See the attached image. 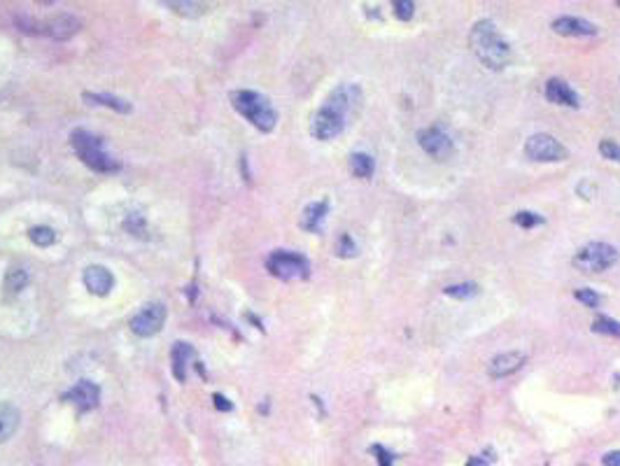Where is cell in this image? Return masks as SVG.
<instances>
[{"instance_id":"obj_23","label":"cell","mask_w":620,"mask_h":466,"mask_svg":"<svg viewBox=\"0 0 620 466\" xmlns=\"http://www.w3.org/2000/svg\"><path fill=\"white\" fill-rule=\"evenodd\" d=\"M166 8H170L173 12H177V14H185V16H198L205 12V5L203 3H177V0H166Z\"/></svg>"},{"instance_id":"obj_20","label":"cell","mask_w":620,"mask_h":466,"mask_svg":"<svg viewBox=\"0 0 620 466\" xmlns=\"http://www.w3.org/2000/svg\"><path fill=\"white\" fill-rule=\"evenodd\" d=\"M26 280H28V275H26V270H21V268H10L8 270V275H5V292L10 294V296H14V294H19L23 287H26Z\"/></svg>"},{"instance_id":"obj_5","label":"cell","mask_w":620,"mask_h":466,"mask_svg":"<svg viewBox=\"0 0 620 466\" xmlns=\"http://www.w3.org/2000/svg\"><path fill=\"white\" fill-rule=\"evenodd\" d=\"M620 252L618 247L609 243H588L576 252L574 266L586 273H601V270L611 268L618 261Z\"/></svg>"},{"instance_id":"obj_28","label":"cell","mask_w":620,"mask_h":466,"mask_svg":"<svg viewBox=\"0 0 620 466\" xmlns=\"http://www.w3.org/2000/svg\"><path fill=\"white\" fill-rule=\"evenodd\" d=\"M576 301H581L583 305H588V308H597L599 305V294L595 292V289H576L574 292Z\"/></svg>"},{"instance_id":"obj_30","label":"cell","mask_w":620,"mask_h":466,"mask_svg":"<svg viewBox=\"0 0 620 466\" xmlns=\"http://www.w3.org/2000/svg\"><path fill=\"white\" fill-rule=\"evenodd\" d=\"M354 255H357V245H354L350 235L343 233L338 240V257H354Z\"/></svg>"},{"instance_id":"obj_11","label":"cell","mask_w":620,"mask_h":466,"mask_svg":"<svg viewBox=\"0 0 620 466\" xmlns=\"http://www.w3.org/2000/svg\"><path fill=\"white\" fill-rule=\"evenodd\" d=\"M553 31L558 35L583 38V35H597V26L588 19H581V16H560V19L553 21Z\"/></svg>"},{"instance_id":"obj_19","label":"cell","mask_w":620,"mask_h":466,"mask_svg":"<svg viewBox=\"0 0 620 466\" xmlns=\"http://www.w3.org/2000/svg\"><path fill=\"white\" fill-rule=\"evenodd\" d=\"M80 21L75 19V16L70 14H61L56 16L54 21H49V33L54 35V38H70L75 31H78Z\"/></svg>"},{"instance_id":"obj_13","label":"cell","mask_w":620,"mask_h":466,"mask_svg":"<svg viewBox=\"0 0 620 466\" xmlns=\"http://www.w3.org/2000/svg\"><path fill=\"white\" fill-rule=\"evenodd\" d=\"M84 285L96 296H105L115 287V278H112V273L105 266H89L84 270Z\"/></svg>"},{"instance_id":"obj_10","label":"cell","mask_w":620,"mask_h":466,"mask_svg":"<svg viewBox=\"0 0 620 466\" xmlns=\"http://www.w3.org/2000/svg\"><path fill=\"white\" fill-rule=\"evenodd\" d=\"M525 362H527V355H525V352H501V355H497L492 362H490L487 373L492 377L513 375L516 371L523 369Z\"/></svg>"},{"instance_id":"obj_27","label":"cell","mask_w":620,"mask_h":466,"mask_svg":"<svg viewBox=\"0 0 620 466\" xmlns=\"http://www.w3.org/2000/svg\"><path fill=\"white\" fill-rule=\"evenodd\" d=\"M392 8H394V16L399 21H411L413 14H415V3L413 0H397Z\"/></svg>"},{"instance_id":"obj_12","label":"cell","mask_w":620,"mask_h":466,"mask_svg":"<svg viewBox=\"0 0 620 466\" xmlns=\"http://www.w3.org/2000/svg\"><path fill=\"white\" fill-rule=\"evenodd\" d=\"M66 399L73 401L75 406H78L80 410H91L98 406V399H100V389L93 385V382L89 380H82L78 382L70 392L66 394Z\"/></svg>"},{"instance_id":"obj_22","label":"cell","mask_w":620,"mask_h":466,"mask_svg":"<svg viewBox=\"0 0 620 466\" xmlns=\"http://www.w3.org/2000/svg\"><path fill=\"white\" fill-rule=\"evenodd\" d=\"M84 98L89 103H100V105H108V108H115L119 112H131V105L126 100H119L115 96H105V93H84Z\"/></svg>"},{"instance_id":"obj_3","label":"cell","mask_w":620,"mask_h":466,"mask_svg":"<svg viewBox=\"0 0 620 466\" xmlns=\"http://www.w3.org/2000/svg\"><path fill=\"white\" fill-rule=\"evenodd\" d=\"M231 103H233V108L252 124V126L259 128V131H264V133L273 131V126L277 121V112L273 110V105L268 103L266 96H262V93H257V91H233Z\"/></svg>"},{"instance_id":"obj_32","label":"cell","mask_w":620,"mask_h":466,"mask_svg":"<svg viewBox=\"0 0 620 466\" xmlns=\"http://www.w3.org/2000/svg\"><path fill=\"white\" fill-rule=\"evenodd\" d=\"M215 401H217V408H224V410H231V404H227V399H224V397H220V394H217V397H215Z\"/></svg>"},{"instance_id":"obj_9","label":"cell","mask_w":620,"mask_h":466,"mask_svg":"<svg viewBox=\"0 0 620 466\" xmlns=\"http://www.w3.org/2000/svg\"><path fill=\"white\" fill-rule=\"evenodd\" d=\"M163 322H166V308H163L161 303H152L133 317L131 329H133V334L147 338V336H154L161 331Z\"/></svg>"},{"instance_id":"obj_1","label":"cell","mask_w":620,"mask_h":466,"mask_svg":"<svg viewBox=\"0 0 620 466\" xmlns=\"http://www.w3.org/2000/svg\"><path fill=\"white\" fill-rule=\"evenodd\" d=\"M362 98V91L354 84H341L329 93L327 100L322 103V108L315 112L310 124V133L317 140H332L336 135L343 133L345 128V117L357 100Z\"/></svg>"},{"instance_id":"obj_14","label":"cell","mask_w":620,"mask_h":466,"mask_svg":"<svg viewBox=\"0 0 620 466\" xmlns=\"http://www.w3.org/2000/svg\"><path fill=\"white\" fill-rule=\"evenodd\" d=\"M546 98L555 105H566V108H578V105H581L578 93L571 89L566 82L555 80V78L546 82Z\"/></svg>"},{"instance_id":"obj_4","label":"cell","mask_w":620,"mask_h":466,"mask_svg":"<svg viewBox=\"0 0 620 466\" xmlns=\"http://www.w3.org/2000/svg\"><path fill=\"white\" fill-rule=\"evenodd\" d=\"M70 143H73L78 156L87 163L89 168L100 170V173H110V170L119 168L117 166V161H112V159L108 156V152L103 150V143H100L96 135H91L89 131H82V128L80 131H75L73 135H70Z\"/></svg>"},{"instance_id":"obj_24","label":"cell","mask_w":620,"mask_h":466,"mask_svg":"<svg viewBox=\"0 0 620 466\" xmlns=\"http://www.w3.org/2000/svg\"><path fill=\"white\" fill-rule=\"evenodd\" d=\"M593 331L595 334H606V336H613V338H620V322L618 320H611V317H597V320L593 322Z\"/></svg>"},{"instance_id":"obj_2","label":"cell","mask_w":620,"mask_h":466,"mask_svg":"<svg viewBox=\"0 0 620 466\" xmlns=\"http://www.w3.org/2000/svg\"><path fill=\"white\" fill-rule=\"evenodd\" d=\"M469 43L483 66H487L492 70H501L509 66L511 45L501 38L497 26H494L490 19H481L474 23V28H471V33H469Z\"/></svg>"},{"instance_id":"obj_25","label":"cell","mask_w":620,"mask_h":466,"mask_svg":"<svg viewBox=\"0 0 620 466\" xmlns=\"http://www.w3.org/2000/svg\"><path fill=\"white\" fill-rule=\"evenodd\" d=\"M28 235H31L33 243L40 245V247H47V245H51L56 240L54 229H49V226H35V229L28 231Z\"/></svg>"},{"instance_id":"obj_21","label":"cell","mask_w":620,"mask_h":466,"mask_svg":"<svg viewBox=\"0 0 620 466\" xmlns=\"http://www.w3.org/2000/svg\"><path fill=\"white\" fill-rule=\"evenodd\" d=\"M446 292V296H452V299H459V301H466V299H474L478 296V285L476 282H462V285H450L443 289Z\"/></svg>"},{"instance_id":"obj_7","label":"cell","mask_w":620,"mask_h":466,"mask_svg":"<svg viewBox=\"0 0 620 466\" xmlns=\"http://www.w3.org/2000/svg\"><path fill=\"white\" fill-rule=\"evenodd\" d=\"M525 156L531 159V161H539V163H555V161H564L566 150L558 138H553V135L534 133L531 138H527V143H525Z\"/></svg>"},{"instance_id":"obj_29","label":"cell","mask_w":620,"mask_h":466,"mask_svg":"<svg viewBox=\"0 0 620 466\" xmlns=\"http://www.w3.org/2000/svg\"><path fill=\"white\" fill-rule=\"evenodd\" d=\"M599 154L609 161H618L620 163V145H616L613 140H601L599 143Z\"/></svg>"},{"instance_id":"obj_8","label":"cell","mask_w":620,"mask_h":466,"mask_svg":"<svg viewBox=\"0 0 620 466\" xmlns=\"http://www.w3.org/2000/svg\"><path fill=\"white\" fill-rule=\"evenodd\" d=\"M417 143H420V147H422L424 152H427L429 156L439 159V161H443V159H448V156L452 154V150H455L450 135L443 131L441 126L422 128V131L417 133Z\"/></svg>"},{"instance_id":"obj_31","label":"cell","mask_w":620,"mask_h":466,"mask_svg":"<svg viewBox=\"0 0 620 466\" xmlns=\"http://www.w3.org/2000/svg\"><path fill=\"white\" fill-rule=\"evenodd\" d=\"M601 464L604 466H620V450H613L609 455L601 457Z\"/></svg>"},{"instance_id":"obj_6","label":"cell","mask_w":620,"mask_h":466,"mask_svg":"<svg viewBox=\"0 0 620 466\" xmlns=\"http://www.w3.org/2000/svg\"><path fill=\"white\" fill-rule=\"evenodd\" d=\"M271 273L280 280H303L310 275V264L306 257L297 255V252H287V250H277L268 257L266 261Z\"/></svg>"},{"instance_id":"obj_15","label":"cell","mask_w":620,"mask_h":466,"mask_svg":"<svg viewBox=\"0 0 620 466\" xmlns=\"http://www.w3.org/2000/svg\"><path fill=\"white\" fill-rule=\"evenodd\" d=\"M329 212V200H320V203H310L308 208L303 210V217H301V226L310 233H317Z\"/></svg>"},{"instance_id":"obj_17","label":"cell","mask_w":620,"mask_h":466,"mask_svg":"<svg viewBox=\"0 0 620 466\" xmlns=\"http://www.w3.org/2000/svg\"><path fill=\"white\" fill-rule=\"evenodd\" d=\"M192 357H194L192 345L175 343V347H173V373L180 382L187 380V364H189V359Z\"/></svg>"},{"instance_id":"obj_16","label":"cell","mask_w":620,"mask_h":466,"mask_svg":"<svg viewBox=\"0 0 620 466\" xmlns=\"http://www.w3.org/2000/svg\"><path fill=\"white\" fill-rule=\"evenodd\" d=\"M19 429V410L12 404H0V443L10 441Z\"/></svg>"},{"instance_id":"obj_18","label":"cell","mask_w":620,"mask_h":466,"mask_svg":"<svg viewBox=\"0 0 620 466\" xmlns=\"http://www.w3.org/2000/svg\"><path fill=\"white\" fill-rule=\"evenodd\" d=\"M376 170V161L371 154H364V152H354V154L350 156V173L354 175V178H371Z\"/></svg>"},{"instance_id":"obj_26","label":"cell","mask_w":620,"mask_h":466,"mask_svg":"<svg viewBox=\"0 0 620 466\" xmlns=\"http://www.w3.org/2000/svg\"><path fill=\"white\" fill-rule=\"evenodd\" d=\"M513 222H516L520 229H534V226H541V224H543V217H541V215H536V212L523 210V212H518V215L513 217Z\"/></svg>"}]
</instances>
